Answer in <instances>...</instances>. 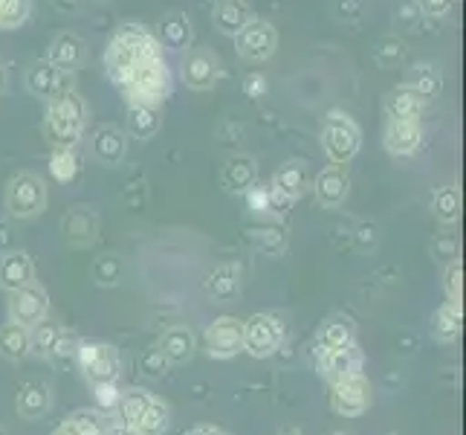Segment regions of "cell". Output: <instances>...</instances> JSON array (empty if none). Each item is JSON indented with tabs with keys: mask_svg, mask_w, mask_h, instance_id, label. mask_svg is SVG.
<instances>
[{
	"mask_svg": "<svg viewBox=\"0 0 466 435\" xmlns=\"http://www.w3.org/2000/svg\"><path fill=\"white\" fill-rule=\"evenodd\" d=\"M159 56V41L151 36L146 26L125 24L116 29V36L110 38V47L105 53V70L110 82L122 85L139 61Z\"/></svg>",
	"mask_w": 466,
	"mask_h": 435,
	"instance_id": "cell-1",
	"label": "cell"
},
{
	"mask_svg": "<svg viewBox=\"0 0 466 435\" xmlns=\"http://www.w3.org/2000/svg\"><path fill=\"white\" fill-rule=\"evenodd\" d=\"M85 122H87V108L78 93L64 90L46 102L44 134L53 145H76L85 134Z\"/></svg>",
	"mask_w": 466,
	"mask_h": 435,
	"instance_id": "cell-2",
	"label": "cell"
},
{
	"mask_svg": "<svg viewBox=\"0 0 466 435\" xmlns=\"http://www.w3.org/2000/svg\"><path fill=\"white\" fill-rule=\"evenodd\" d=\"M127 96L131 105H159L168 99L171 93V78H168V67L163 56H154L139 61L131 70V76L119 85Z\"/></svg>",
	"mask_w": 466,
	"mask_h": 435,
	"instance_id": "cell-3",
	"label": "cell"
},
{
	"mask_svg": "<svg viewBox=\"0 0 466 435\" xmlns=\"http://www.w3.org/2000/svg\"><path fill=\"white\" fill-rule=\"evenodd\" d=\"M360 142H362V134H360L357 122L345 114H339V110L328 114L325 128H321V145H325L328 157L336 166L350 163L360 151Z\"/></svg>",
	"mask_w": 466,
	"mask_h": 435,
	"instance_id": "cell-4",
	"label": "cell"
},
{
	"mask_svg": "<svg viewBox=\"0 0 466 435\" xmlns=\"http://www.w3.org/2000/svg\"><path fill=\"white\" fill-rule=\"evenodd\" d=\"M284 343V326L269 314H255L244 322V351H249L255 360L272 357Z\"/></svg>",
	"mask_w": 466,
	"mask_h": 435,
	"instance_id": "cell-5",
	"label": "cell"
},
{
	"mask_svg": "<svg viewBox=\"0 0 466 435\" xmlns=\"http://www.w3.org/2000/svg\"><path fill=\"white\" fill-rule=\"evenodd\" d=\"M371 404V383L365 372H353L330 383V407L345 418H357Z\"/></svg>",
	"mask_w": 466,
	"mask_h": 435,
	"instance_id": "cell-6",
	"label": "cell"
},
{
	"mask_svg": "<svg viewBox=\"0 0 466 435\" xmlns=\"http://www.w3.org/2000/svg\"><path fill=\"white\" fill-rule=\"evenodd\" d=\"M46 203V189L38 174H18L12 177L6 189V209L15 218H35Z\"/></svg>",
	"mask_w": 466,
	"mask_h": 435,
	"instance_id": "cell-7",
	"label": "cell"
},
{
	"mask_svg": "<svg viewBox=\"0 0 466 435\" xmlns=\"http://www.w3.org/2000/svg\"><path fill=\"white\" fill-rule=\"evenodd\" d=\"M78 368L85 372L90 383H105V380H116L119 378V351L107 343H82L76 354Z\"/></svg>",
	"mask_w": 466,
	"mask_h": 435,
	"instance_id": "cell-8",
	"label": "cell"
},
{
	"mask_svg": "<svg viewBox=\"0 0 466 435\" xmlns=\"http://www.w3.org/2000/svg\"><path fill=\"white\" fill-rule=\"evenodd\" d=\"M244 351V322L238 316H220L206 328V354L215 360H229Z\"/></svg>",
	"mask_w": 466,
	"mask_h": 435,
	"instance_id": "cell-9",
	"label": "cell"
},
{
	"mask_svg": "<svg viewBox=\"0 0 466 435\" xmlns=\"http://www.w3.org/2000/svg\"><path fill=\"white\" fill-rule=\"evenodd\" d=\"M235 47H238V56L247 58V61H264L276 53L279 47V32L272 24L252 18L244 29L235 36Z\"/></svg>",
	"mask_w": 466,
	"mask_h": 435,
	"instance_id": "cell-10",
	"label": "cell"
},
{
	"mask_svg": "<svg viewBox=\"0 0 466 435\" xmlns=\"http://www.w3.org/2000/svg\"><path fill=\"white\" fill-rule=\"evenodd\" d=\"M46 294L35 285H24L18 290H9V319L24 328H32L35 322L46 316Z\"/></svg>",
	"mask_w": 466,
	"mask_h": 435,
	"instance_id": "cell-11",
	"label": "cell"
},
{
	"mask_svg": "<svg viewBox=\"0 0 466 435\" xmlns=\"http://www.w3.org/2000/svg\"><path fill=\"white\" fill-rule=\"evenodd\" d=\"M316 368L328 383H333L345 375L362 372V351L357 343L345 348H333V351H316Z\"/></svg>",
	"mask_w": 466,
	"mask_h": 435,
	"instance_id": "cell-12",
	"label": "cell"
},
{
	"mask_svg": "<svg viewBox=\"0 0 466 435\" xmlns=\"http://www.w3.org/2000/svg\"><path fill=\"white\" fill-rule=\"evenodd\" d=\"M26 88H29L32 96H38V99L50 102L53 96L70 90V73H61L46 58H41V61H35L26 70Z\"/></svg>",
	"mask_w": 466,
	"mask_h": 435,
	"instance_id": "cell-13",
	"label": "cell"
},
{
	"mask_svg": "<svg viewBox=\"0 0 466 435\" xmlns=\"http://www.w3.org/2000/svg\"><path fill=\"white\" fill-rule=\"evenodd\" d=\"M218 58L206 50H195L188 53L186 61H183V82L191 88V90H212L215 82H218Z\"/></svg>",
	"mask_w": 466,
	"mask_h": 435,
	"instance_id": "cell-14",
	"label": "cell"
},
{
	"mask_svg": "<svg viewBox=\"0 0 466 435\" xmlns=\"http://www.w3.org/2000/svg\"><path fill=\"white\" fill-rule=\"evenodd\" d=\"M423 142V128L417 119H389L385 125V149L397 157L414 154Z\"/></svg>",
	"mask_w": 466,
	"mask_h": 435,
	"instance_id": "cell-15",
	"label": "cell"
},
{
	"mask_svg": "<svg viewBox=\"0 0 466 435\" xmlns=\"http://www.w3.org/2000/svg\"><path fill=\"white\" fill-rule=\"evenodd\" d=\"M348 192H350V181H348V174H345L342 166L333 163L316 177V201L321 206H328V209L342 206L345 198H348Z\"/></svg>",
	"mask_w": 466,
	"mask_h": 435,
	"instance_id": "cell-16",
	"label": "cell"
},
{
	"mask_svg": "<svg viewBox=\"0 0 466 435\" xmlns=\"http://www.w3.org/2000/svg\"><path fill=\"white\" fill-rule=\"evenodd\" d=\"M46 61L58 67L61 73H73L82 67L85 61V41L73 36V32H61L56 36V41L50 44V53H46Z\"/></svg>",
	"mask_w": 466,
	"mask_h": 435,
	"instance_id": "cell-17",
	"label": "cell"
},
{
	"mask_svg": "<svg viewBox=\"0 0 466 435\" xmlns=\"http://www.w3.org/2000/svg\"><path fill=\"white\" fill-rule=\"evenodd\" d=\"M61 233L64 238L76 247H85L90 241H96V233H99V218H96L90 209H70L67 215L61 218Z\"/></svg>",
	"mask_w": 466,
	"mask_h": 435,
	"instance_id": "cell-18",
	"label": "cell"
},
{
	"mask_svg": "<svg viewBox=\"0 0 466 435\" xmlns=\"http://www.w3.org/2000/svg\"><path fill=\"white\" fill-rule=\"evenodd\" d=\"M125 151H127V140L119 128L105 125L93 134V157L102 166H119L125 160Z\"/></svg>",
	"mask_w": 466,
	"mask_h": 435,
	"instance_id": "cell-19",
	"label": "cell"
},
{
	"mask_svg": "<svg viewBox=\"0 0 466 435\" xmlns=\"http://www.w3.org/2000/svg\"><path fill=\"white\" fill-rule=\"evenodd\" d=\"M353 343H357V331H353V322L345 316L325 319L316 334V351H333V348H345Z\"/></svg>",
	"mask_w": 466,
	"mask_h": 435,
	"instance_id": "cell-20",
	"label": "cell"
},
{
	"mask_svg": "<svg viewBox=\"0 0 466 435\" xmlns=\"http://www.w3.org/2000/svg\"><path fill=\"white\" fill-rule=\"evenodd\" d=\"M272 186H276L284 198H301L304 192H308L310 186V174H308V166L301 163V160H287V163L276 171V177H272Z\"/></svg>",
	"mask_w": 466,
	"mask_h": 435,
	"instance_id": "cell-21",
	"label": "cell"
},
{
	"mask_svg": "<svg viewBox=\"0 0 466 435\" xmlns=\"http://www.w3.org/2000/svg\"><path fill=\"white\" fill-rule=\"evenodd\" d=\"M35 279V264L26 253H6L0 259V285L6 290H18L24 285H32Z\"/></svg>",
	"mask_w": 466,
	"mask_h": 435,
	"instance_id": "cell-22",
	"label": "cell"
},
{
	"mask_svg": "<svg viewBox=\"0 0 466 435\" xmlns=\"http://www.w3.org/2000/svg\"><path fill=\"white\" fill-rule=\"evenodd\" d=\"M220 181L232 192V195H247V192L258 183V169H255V163L249 157H235L223 166Z\"/></svg>",
	"mask_w": 466,
	"mask_h": 435,
	"instance_id": "cell-23",
	"label": "cell"
},
{
	"mask_svg": "<svg viewBox=\"0 0 466 435\" xmlns=\"http://www.w3.org/2000/svg\"><path fill=\"white\" fill-rule=\"evenodd\" d=\"M212 21L223 36H238V32L252 21V12L247 9L244 0H218Z\"/></svg>",
	"mask_w": 466,
	"mask_h": 435,
	"instance_id": "cell-24",
	"label": "cell"
},
{
	"mask_svg": "<svg viewBox=\"0 0 466 435\" xmlns=\"http://www.w3.org/2000/svg\"><path fill=\"white\" fill-rule=\"evenodd\" d=\"M461 322H463V305L446 299L438 314L431 316V337L438 343H455L461 334Z\"/></svg>",
	"mask_w": 466,
	"mask_h": 435,
	"instance_id": "cell-25",
	"label": "cell"
},
{
	"mask_svg": "<svg viewBox=\"0 0 466 435\" xmlns=\"http://www.w3.org/2000/svg\"><path fill=\"white\" fill-rule=\"evenodd\" d=\"M50 407H53V395H50V386H46V383L32 380V383L21 386V392H18V412L24 418L35 421V418H44L46 412H50Z\"/></svg>",
	"mask_w": 466,
	"mask_h": 435,
	"instance_id": "cell-26",
	"label": "cell"
},
{
	"mask_svg": "<svg viewBox=\"0 0 466 435\" xmlns=\"http://www.w3.org/2000/svg\"><path fill=\"white\" fill-rule=\"evenodd\" d=\"M125 128L134 140H151L159 131V108L157 105H131L125 117Z\"/></svg>",
	"mask_w": 466,
	"mask_h": 435,
	"instance_id": "cell-27",
	"label": "cell"
},
{
	"mask_svg": "<svg viewBox=\"0 0 466 435\" xmlns=\"http://www.w3.org/2000/svg\"><path fill=\"white\" fill-rule=\"evenodd\" d=\"M157 348L166 354V360H168L171 366L186 363V360L191 357V354H195V334H191L188 328H183V326L168 328V331L163 334V340H159Z\"/></svg>",
	"mask_w": 466,
	"mask_h": 435,
	"instance_id": "cell-28",
	"label": "cell"
},
{
	"mask_svg": "<svg viewBox=\"0 0 466 435\" xmlns=\"http://www.w3.org/2000/svg\"><path fill=\"white\" fill-rule=\"evenodd\" d=\"M423 105L426 102L420 96H417L409 85H403L385 99V114H389V119H420Z\"/></svg>",
	"mask_w": 466,
	"mask_h": 435,
	"instance_id": "cell-29",
	"label": "cell"
},
{
	"mask_svg": "<svg viewBox=\"0 0 466 435\" xmlns=\"http://www.w3.org/2000/svg\"><path fill=\"white\" fill-rule=\"evenodd\" d=\"M151 398L154 395L148 389H127V392H122L119 404H116V415H119V421H122L127 435H134V427L139 421V415L146 412V407L151 404Z\"/></svg>",
	"mask_w": 466,
	"mask_h": 435,
	"instance_id": "cell-30",
	"label": "cell"
},
{
	"mask_svg": "<svg viewBox=\"0 0 466 435\" xmlns=\"http://www.w3.org/2000/svg\"><path fill=\"white\" fill-rule=\"evenodd\" d=\"M159 38L168 50H186L191 44V24L183 12H168L159 24Z\"/></svg>",
	"mask_w": 466,
	"mask_h": 435,
	"instance_id": "cell-31",
	"label": "cell"
},
{
	"mask_svg": "<svg viewBox=\"0 0 466 435\" xmlns=\"http://www.w3.org/2000/svg\"><path fill=\"white\" fill-rule=\"evenodd\" d=\"M171 424V409L166 400L151 398V404L146 407V412L139 415V421L134 427V435H166Z\"/></svg>",
	"mask_w": 466,
	"mask_h": 435,
	"instance_id": "cell-32",
	"label": "cell"
},
{
	"mask_svg": "<svg viewBox=\"0 0 466 435\" xmlns=\"http://www.w3.org/2000/svg\"><path fill=\"white\" fill-rule=\"evenodd\" d=\"M409 88L420 96L423 102L429 99H438L443 93V76L435 64H420V67L411 70V78H409Z\"/></svg>",
	"mask_w": 466,
	"mask_h": 435,
	"instance_id": "cell-33",
	"label": "cell"
},
{
	"mask_svg": "<svg viewBox=\"0 0 466 435\" xmlns=\"http://www.w3.org/2000/svg\"><path fill=\"white\" fill-rule=\"evenodd\" d=\"M0 354L6 360H21L29 354V328L18 326V322H6L0 326Z\"/></svg>",
	"mask_w": 466,
	"mask_h": 435,
	"instance_id": "cell-34",
	"label": "cell"
},
{
	"mask_svg": "<svg viewBox=\"0 0 466 435\" xmlns=\"http://www.w3.org/2000/svg\"><path fill=\"white\" fill-rule=\"evenodd\" d=\"M238 267L235 264H220L215 267L212 273H208V279H206V290H208V296H215L220 302H227V299H235L238 296Z\"/></svg>",
	"mask_w": 466,
	"mask_h": 435,
	"instance_id": "cell-35",
	"label": "cell"
},
{
	"mask_svg": "<svg viewBox=\"0 0 466 435\" xmlns=\"http://www.w3.org/2000/svg\"><path fill=\"white\" fill-rule=\"evenodd\" d=\"M78 169H82V163H78V154L73 151V145H58L50 154V171L58 183H73L78 177Z\"/></svg>",
	"mask_w": 466,
	"mask_h": 435,
	"instance_id": "cell-36",
	"label": "cell"
},
{
	"mask_svg": "<svg viewBox=\"0 0 466 435\" xmlns=\"http://www.w3.org/2000/svg\"><path fill=\"white\" fill-rule=\"evenodd\" d=\"M58 334H61V326L58 322H53V319H41V322H35V326L29 328V351L32 354H50L53 351V346H56V340H58Z\"/></svg>",
	"mask_w": 466,
	"mask_h": 435,
	"instance_id": "cell-37",
	"label": "cell"
},
{
	"mask_svg": "<svg viewBox=\"0 0 466 435\" xmlns=\"http://www.w3.org/2000/svg\"><path fill=\"white\" fill-rule=\"evenodd\" d=\"M431 212L443 223H455L461 218V192L458 186H443L435 201H431Z\"/></svg>",
	"mask_w": 466,
	"mask_h": 435,
	"instance_id": "cell-38",
	"label": "cell"
},
{
	"mask_svg": "<svg viewBox=\"0 0 466 435\" xmlns=\"http://www.w3.org/2000/svg\"><path fill=\"white\" fill-rule=\"evenodd\" d=\"M32 12V0H0V29L21 26Z\"/></svg>",
	"mask_w": 466,
	"mask_h": 435,
	"instance_id": "cell-39",
	"label": "cell"
},
{
	"mask_svg": "<svg viewBox=\"0 0 466 435\" xmlns=\"http://www.w3.org/2000/svg\"><path fill=\"white\" fill-rule=\"evenodd\" d=\"M93 430H99V415L96 412H76L64 424H58V430L53 435H90Z\"/></svg>",
	"mask_w": 466,
	"mask_h": 435,
	"instance_id": "cell-40",
	"label": "cell"
},
{
	"mask_svg": "<svg viewBox=\"0 0 466 435\" xmlns=\"http://www.w3.org/2000/svg\"><path fill=\"white\" fill-rule=\"evenodd\" d=\"M374 58H377L380 67H397V64L406 58V47H403V41H400V38L389 36V38H382L374 47Z\"/></svg>",
	"mask_w": 466,
	"mask_h": 435,
	"instance_id": "cell-41",
	"label": "cell"
},
{
	"mask_svg": "<svg viewBox=\"0 0 466 435\" xmlns=\"http://www.w3.org/2000/svg\"><path fill=\"white\" fill-rule=\"evenodd\" d=\"M122 276V264L116 255H99L93 264V279L99 282L102 287H110V285H116Z\"/></svg>",
	"mask_w": 466,
	"mask_h": 435,
	"instance_id": "cell-42",
	"label": "cell"
},
{
	"mask_svg": "<svg viewBox=\"0 0 466 435\" xmlns=\"http://www.w3.org/2000/svg\"><path fill=\"white\" fill-rule=\"evenodd\" d=\"M93 395H96V404H99V409H105V412H114L116 404H119V398H122L116 380L93 383Z\"/></svg>",
	"mask_w": 466,
	"mask_h": 435,
	"instance_id": "cell-43",
	"label": "cell"
},
{
	"mask_svg": "<svg viewBox=\"0 0 466 435\" xmlns=\"http://www.w3.org/2000/svg\"><path fill=\"white\" fill-rule=\"evenodd\" d=\"M249 238H252V244L264 253H281L287 247V235L281 230H255Z\"/></svg>",
	"mask_w": 466,
	"mask_h": 435,
	"instance_id": "cell-44",
	"label": "cell"
},
{
	"mask_svg": "<svg viewBox=\"0 0 466 435\" xmlns=\"http://www.w3.org/2000/svg\"><path fill=\"white\" fill-rule=\"evenodd\" d=\"M431 253H435V259L441 262H458L461 255V247H458V238L452 233H443L431 241Z\"/></svg>",
	"mask_w": 466,
	"mask_h": 435,
	"instance_id": "cell-45",
	"label": "cell"
},
{
	"mask_svg": "<svg viewBox=\"0 0 466 435\" xmlns=\"http://www.w3.org/2000/svg\"><path fill=\"white\" fill-rule=\"evenodd\" d=\"M443 287H446V299H452V302L463 299V267H461V262H449Z\"/></svg>",
	"mask_w": 466,
	"mask_h": 435,
	"instance_id": "cell-46",
	"label": "cell"
},
{
	"mask_svg": "<svg viewBox=\"0 0 466 435\" xmlns=\"http://www.w3.org/2000/svg\"><path fill=\"white\" fill-rule=\"evenodd\" d=\"M78 346H82V340H78L76 334H64V331H61L50 354H53L56 360H76V354H78Z\"/></svg>",
	"mask_w": 466,
	"mask_h": 435,
	"instance_id": "cell-47",
	"label": "cell"
},
{
	"mask_svg": "<svg viewBox=\"0 0 466 435\" xmlns=\"http://www.w3.org/2000/svg\"><path fill=\"white\" fill-rule=\"evenodd\" d=\"M168 366H171V363L166 360V354L159 351L157 346L142 354V372H146V375H166V372H168Z\"/></svg>",
	"mask_w": 466,
	"mask_h": 435,
	"instance_id": "cell-48",
	"label": "cell"
},
{
	"mask_svg": "<svg viewBox=\"0 0 466 435\" xmlns=\"http://www.w3.org/2000/svg\"><path fill=\"white\" fill-rule=\"evenodd\" d=\"M240 88H244V93L249 96V99H261V96L269 90V82H267V76L258 73V70H252L244 76V82H240Z\"/></svg>",
	"mask_w": 466,
	"mask_h": 435,
	"instance_id": "cell-49",
	"label": "cell"
},
{
	"mask_svg": "<svg viewBox=\"0 0 466 435\" xmlns=\"http://www.w3.org/2000/svg\"><path fill=\"white\" fill-rule=\"evenodd\" d=\"M417 4H420L423 15H429V18H446L455 9V0H417Z\"/></svg>",
	"mask_w": 466,
	"mask_h": 435,
	"instance_id": "cell-50",
	"label": "cell"
},
{
	"mask_svg": "<svg viewBox=\"0 0 466 435\" xmlns=\"http://www.w3.org/2000/svg\"><path fill=\"white\" fill-rule=\"evenodd\" d=\"M362 12H365L362 0H336V15L345 21H360Z\"/></svg>",
	"mask_w": 466,
	"mask_h": 435,
	"instance_id": "cell-51",
	"label": "cell"
},
{
	"mask_svg": "<svg viewBox=\"0 0 466 435\" xmlns=\"http://www.w3.org/2000/svg\"><path fill=\"white\" fill-rule=\"evenodd\" d=\"M371 241H374V227L362 223V227H360V244L365 247V244H371Z\"/></svg>",
	"mask_w": 466,
	"mask_h": 435,
	"instance_id": "cell-52",
	"label": "cell"
},
{
	"mask_svg": "<svg viewBox=\"0 0 466 435\" xmlns=\"http://www.w3.org/2000/svg\"><path fill=\"white\" fill-rule=\"evenodd\" d=\"M186 435H218V427H195V430L186 432Z\"/></svg>",
	"mask_w": 466,
	"mask_h": 435,
	"instance_id": "cell-53",
	"label": "cell"
},
{
	"mask_svg": "<svg viewBox=\"0 0 466 435\" xmlns=\"http://www.w3.org/2000/svg\"><path fill=\"white\" fill-rule=\"evenodd\" d=\"M6 90V70H4V64H0V93Z\"/></svg>",
	"mask_w": 466,
	"mask_h": 435,
	"instance_id": "cell-54",
	"label": "cell"
},
{
	"mask_svg": "<svg viewBox=\"0 0 466 435\" xmlns=\"http://www.w3.org/2000/svg\"><path fill=\"white\" fill-rule=\"evenodd\" d=\"M61 9H76V0H58Z\"/></svg>",
	"mask_w": 466,
	"mask_h": 435,
	"instance_id": "cell-55",
	"label": "cell"
},
{
	"mask_svg": "<svg viewBox=\"0 0 466 435\" xmlns=\"http://www.w3.org/2000/svg\"><path fill=\"white\" fill-rule=\"evenodd\" d=\"M281 435H304V432H301V430H284Z\"/></svg>",
	"mask_w": 466,
	"mask_h": 435,
	"instance_id": "cell-56",
	"label": "cell"
},
{
	"mask_svg": "<svg viewBox=\"0 0 466 435\" xmlns=\"http://www.w3.org/2000/svg\"><path fill=\"white\" fill-rule=\"evenodd\" d=\"M218 435H227V432H223V430H218Z\"/></svg>",
	"mask_w": 466,
	"mask_h": 435,
	"instance_id": "cell-57",
	"label": "cell"
},
{
	"mask_svg": "<svg viewBox=\"0 0 466 435\" xmlns=\"http://www.w3.org/2000/svg\"><path fill=\"white\" fill-rule=\"evenodd\" d=\"M333 435H345V432H333Z\"/></svg>",
	"mask_w": 466,
	"mask_h": 435,
	"instance_id": "cell-58",
	"label": "cell"
},
{
	"mask_svg": "<svg viewBox=\"0 0 466 435\" xmlns=\"http://www.w3.org/2000/svg\"><path fill=\"white\" fill-rule=\"evenodd\" d=\"M99 4H107V0H99Z\"/></svg>",
	"mask_w": 466,
	"mask_h": 435,
	"instance_id": "cell-59",
	"label": "cell"
},
{
	"mask_svg": "<svg viewBox=\"0 0 466 435\" xmlns=\"http://www.w3.org/2000/svg\"><path fill=\"white\" fill-rule=\"evenodd\" d=\"M0 435H4V432H0Z\"/></svg>",
	"mask_w": 466,
	"mask_h": 435,
	"instance_id": "cell-60",
	"label": "cell"
}]
</instances>
